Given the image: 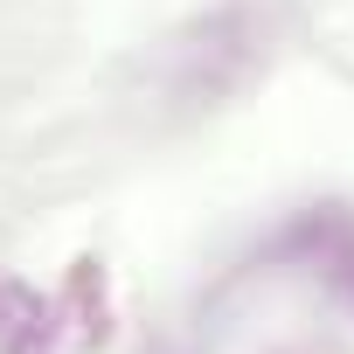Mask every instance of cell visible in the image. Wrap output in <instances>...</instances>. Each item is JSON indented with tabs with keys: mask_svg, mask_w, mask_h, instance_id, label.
Here are the masks:
<instances>
[{
	"mask_svg": "<svg viewBox=\"0 0 354 354\" xmlns=\"http://www.w3.org/2000/svg\"><path fill=\"white\" fill-rule=\"evenodd\" d=\"M104 333H111V278H104L97 257H77L70 285L49 299V319L21 354H97Z\"/></svg>",
	"mask_w": 354,
	"mask_h": 354,
	"instance_id": "cell-1",
	"label": "cell"
},
{
	"mask_svg": "<svg viewBox=\"0 0 354 354\" xmlns=\"http://www.w3.org/2000/svg\"><path fill=\"white\" fill-rule=\"evenodd\" d=\"M42 319H49V299H42L35 285L0 278V354H21V347L42 333Z\"/></svg>",
	"mask_w": 354,
	"mask_h": 354,
	"instance_id": "cell-2",
	"label": "cell"
}]
</instances>
